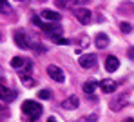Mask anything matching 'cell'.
I'll use <instances>...</instances> for the list:
<instances>
[{"instance_id":"4fadbf2b","label":"cell","mask_w":134,"mask_h":122,"mask_svg":"<svg viewBox=\"0 0 134 122\" xmlns=\"http://www.w3.org/2000/svg\"><path fill=\"white\" fill-rule=\"evenodd\" d=\"M20 82H22L25 88H33L35 86V80L29 73H20Z\"/></svg>"},{"instance_id":"8992f818","label":"cell","mask_w":134,"mask_h":122,"mask_svg":"<svg viewBox=\"0 0 134 122\" xmlns=\"http://www.w3.org/2000/svg\"><path fill=\"white\" fill-rule=\"evenodd\" d=\"M15 98H16V93L11 91V89H7V88L0 82V100H2V102H13Z\"/></svg>"},{"instance_id":"52a82bcc","label":"cell","mask_w":134,"mask_h":122,"mask_svg":"<svg viewBox=\"0 0 134 122\" xmlns=\"http://www.w3.org/2000/svg\"><path fill=\"white\" fill-rule=\"evenodd\" d=\"M15 44L18 46V48H29V42H27V37H25V33H24L22 29H18V31H15Z\"/></svg>"},{"instance_id":"6da1fadb","label":"cell","mask_w":134,"mask_h":122,"mask_svg":"<svg viewBox=\"0 0 134 122\" xmlns=\"http://www.w3.org/2000/svg\"><path fill=\"white\" fill-rule=\"evenodd\" d=\"M42 106L36 102V100H25L22 104V113L29 119V120H36L40 115H42Z\"/></svg>"},{"instance_id":"277c9868","label":"cell","mask_w":134,"mask_h":122,"mask_svg":"<svg viewBox=\"0 0 134 122\" xmlns=\"http://www.w3.org/2000/svg\"><path fill=\"white\" fill-rule=\"evenodd\" d=\"M78 64L83 68V69H91L92 66H96V55L94 53H87V55H82L78 58Z\"/></svg>"},{"instance_id":"30bf717a","label":"cell","mask_w":134,"mask_h":122,"mask_svg":"<svg viewBox=\"0 0 134 122\" xmlns=\"http://www.w3.org/2000/svg\"><path fill=\"white\" fill-rule=\"evenodd\" d=\"M42 18L49 20V22H60V20H62V15H60V13H56V11L45 9V11H42Z\"/></svg>"},{"instance_id":"d6986e66","label":"cell","mask_w":134,"mask_h":122,"mask_svg":"<svg viewBox=\"0 0 134 122\" xmlns=\"http://www.w3.org/2000/svg\"><path fill=\"white\" fill-rule=\"evenodd\" d=\"M121 31H123V33H131V31H132V27H131V24L123 22V24H121Z\"/></svg>"},{"instance_id":"7c38bea8","label":"cell","mask_w":134,"mask_h":122,"mask_svg":"<svg viewBox=\"0 0 134 122\" xmlns=\"http://www.w3.org/2000/svg\"><path fill=\"white\" fill-rule=\"evenodd\" d=\"M102 91L103 93H112L114 89H116V82L114 80H102Z\"/></svg>"},{"instance_id":"5b68a950","label":"cell","mask_w":134,"mask_h":122,"mask_svg":"<svg viewBox=\"0 0 134 122\" xmlns=\"http://www.w3.org/2000/svg\"><path fill=\"white\" fill-rule=\"evenodd\" d=\"M47 75L53 78V80H56V82H64L65 80V75H64V71L58 68V66H47Z\"/></svg>"},{"instance_id":"9c48e42d","label":"cell","mask_w":134,"mask_h":122,"mask_svg":"<svg viewBox=\"0 0 134 122\" xmlns=\"http://www.w3.org/2000/svg\"><path fill=\"white\" fill-rule=\"evenodd\" d=\"M118 68H120V60H118L116 57H112V55H111V57L105 58V69H107L109 73H114Z\"/></svg>"},{"instance_id":"603a6c76","label":"cell","mask_w":134,"mask_h":122,"mask_svg":"<svg viewBox=\"0 0 134 122\" xmlns=\"http://www.w3.org/2000/svg\"><path fill=\"white\" fill-rule=\"evenodd\" d=\"M16 2H22V0H16Z\"/></svg>"},{"instance_id":"ffe728a7","label":"cell","mask_w":134,"mask_h":122,"mask_svg":"<svg viewBox=\"0 0 134 122\" xmlns=\"http://www.w3.org/2000/svg\"><path fill=\"white\" fill-rule=\"evenodd\" d=\"M129 57H131V58H134V49H129Z\"/></svg>"},{"instance_id":"7a4b0ae2","label":"cell","mask_w":134,"mask_h":122,"mask_svg":"<svg viewBox=\"0 0 134 122\" xmlns=\"http://www.w3.org/2000/svg\"><path fill=\"white\" fill-rule=\"evenodd\" d=\"M33 24L38 26V27H42L45 33H49L51 37H62V33H64V29H62V26L58 24V22H42L38 17H33Z\"/></svg>"},{"instance_id":"3957f363","label":"cell","mask_w":134,"mask_h":122,"mask_svg":"<svg viewBox=\"0 0 134 122\" xmlns=\"http://www.w3.org/2000/svg\"><path fill=\"white\" fill-rule=\"evenodd\" d=\"M72 13H74V17H76L83 26H89L91 22H92V15H91V11L87 7H78V6H76V7L72 9Z\"/></svg>"},{"instance_id":"ac0fdd59","label":"cell","mask_w":134,"mask_h":122,"mask_svg":"<svg viewBox=\"0 0 134 122\" xmlns=\"http://www.w3.org/2000/svg\"><path fill=\"white\" fill-rule=\"evenodd\" d=\"M54 42H56V44H60V46H67V44H71V40H69V38H60V37H54Z\"/></svg>"},{"instance_id":"2e32d148","label":"cell","mask_w":134,"mask_h":122,"mask_svg":"<svg viewBox=\"0 0 134 122\" xmlns=\"http://www.w3.org/2000/svg\"><path fill=\"white\" fill-rule=\"evenodd\" d=\"M11 66L15 68V69H20L24 66V58L22 57H13V60H11Z\"/></svg>"},{"instance_id":"7402d4cb","label":"cell","mask_w":134,"mask_h":122,"mask_svg":"<svg viewBox=\"0 0 134 122\" xmlns=\"http://www.w3.org/2000/svg\"><path fill=\"white\" fill-rule=\"evenodd\" d=\"M0 40H2V33H0Z\"/></svg>"},{"instance_id":"e0dca14e","label":"cell","mask_w":134,"mask_h":122,"mask_svg":"<svg viewBox=\"0 0 134 122\" xmlns=\"http://www.w3.org/2000/svg\"><path fill=\"white\" fill-rule=\"evenodd\" d=\"M38 98H42V100L51 98V91H49V89H40V91H38Z\"/></svg>"},{"instance_id":"5bb4252c","label":"cell","mask_w":134,"mask_h":122,"mask_svg":"<svg viewBox=\"0 0 134 122\" xmlns=\"http://www.w3.org/2000/svg\"><path fill=\"white\" fill-rule=\"evenodd\" d=\"M82 89H83V93H85V95H92V93H94V89H96V80H89V82H85Z\"/></svg>"},{"instance_id":"8fae6325","label":"cell","mask_w":134,"mask_h":122,"mask_svg":"<svg viewBox=\"0 0 134 122\" xmlns=\"http://www.w3.org/2000/svg\"><path fill=\"white\" fill-rule=\"evenodd\" d=\"M94 44H96L98 49H105L107 46H109V37H107L105 33H98L96 38H94Z\"/></svg>"},{"instance_id":"9a60e30c","label":"cell","mask_w":134,"mask_h":122,"mask_svg":"<svg viewBox=\"0 0 134 122\" xmlns=\"http://www.w3.org/2000/svg\"><path fill=\"white\" fill-rule=\"evenodd\" d=\"M0 13L2 15H9L11 13V4L7 0H0Z\"/></svg>"},{"instance_id":"ba28073f","label":"cell","mask_w":134,"mask_h":122,"mask_svg":"<svg viewBox=\"0 0 134 122\" xmlns=\"http://www.w3.org/2000/svg\"><path fill=\"white\" fill-rule=\"evenodd\" d=\"M80 106V98H78V95H71L69 98H65L64 102H62V108L64 109H76Z\"/></svg>"},{"instance_id":"44dd1931","label":"cell","mask_w":134,"mask_h":122,"mask_svg":"<svg viewBox=\"0 0 134 122\" xmlns=\"http://www.w3.org/2000/svg\"><path fill=\"white\" fill-rule=\"evenodd\" d=\"M2 109H4V106H2V104H0V111H2Z\"/></svg>"}]
</instances>
